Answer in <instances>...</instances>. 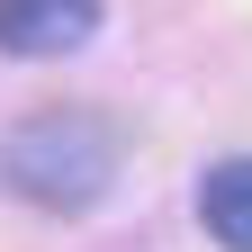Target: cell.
<instances>
[{
    "mask_svg": "<svg viewBox=\"0 0 252 252\" xmlns=\"http://www.w3.org/2000/svg\"><path fill=\"white\" fill-rule=\"evenodd\" d=\"M117 126L99 108H45V117H27L0 135V189L27 207H54V216H81V207H99L108 198V180H117Z\"/></svg>",
    "mask_w": 252,
    "mask_h": 252,
    "instance_id": "1",
    "label": "cell"
},
{
    "mask_svg": "<svg viewBox=\"0 0 252 252\" xmlns=\"http://www.w3.org/2000/svg\"><path fill=\"white\" fill-rule=\"evenodd\" d=\"M99 36V0H0V54L36 63V54H72Z\"/></svg>",
    "mask_w": 252,
    "mask_h": 252,
    "instance_id": "2",
    "label": "cell"
},
{
    "mask_svg": "<svg viewBox=\"0 0 252 252\" xmlns=\"http://www.w3.org/2000/svg\"><path fill=\"white\" fill-rule=\"evenodd\" d=\"M198 225L225 252H252V153H234V162H216L198 180Z\"/></svg>",
    "mask_w": 252,
    "mask_h": 252,
    "instance_id": "3",
    "label": "cell"
}]
</instances>
